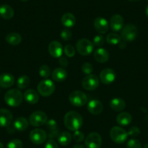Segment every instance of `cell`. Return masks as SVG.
Listing matches in <instances>:
<instances>
[{
  "label": "cell",
  "mask_w": 148,
  "mask_h": 148,
  "mask_svg": "<svg viewBox=\"0 0 148 148\" xmlns=\"http://www.w3.org/2000/svg\"><path fill=\"white\" fill-rule=\"evenodd\" d=\"M59 64L62 68H66L68 65V62L65 57H60L59 59Z\"/></svg>",
  "instance_id": "7bdbcfd3"
},
{
  "label": "cell",
  "mask_w": 148,
  "mask_h": 148,
  "mask_svg": "<svg viewBox=\"0 0 148 148\" xmlns=\"http://www.w3.org/2000/svg\"><path fill=\"white\" fill-rule=\"evenodd\" d=\"M64 52H65V55L68 58H73L75 55L76 51L74 49L73 47L71 45H67L66 46L64 47Z\"/></svg>",
  "instance_id": "d6a6232c"
},
{
  "label": "cell",
  "mask_w": 148,
  "mask_h": 148,
  "mask_svg": "<svg viewBox=\"0 0 148 148\" xmlns=\"http://www.w3.org/2000/svg\"><path fill=\"white\" fill-rule=\"evenodd\" d=\"M0 148H5V147H4L3 144H2L1 142H0Z\"/></svg>",
  "instance_id": "7dc6e473"
},
{
  "label": "cell",
  "mask_w": 148,
  "mask_h": 148,
  "mask_svg": "<svg viewBox=\"0 0 148 148\" xmlns=\"http://www.w3.org/2000/svg\"><path fill=\"white\" fill-rule=\"evenodd\" d=\"M23 98L28 103L31 104V105L36 104L39 100V96L38 92L31 89H27L24 92Z\"/></svg>",
  "instance_id": "ac0fdd59"
},
{
  "label": "cell",
  "mask_w": 148,
  "mask_h": 148,
  "mask_svg": "<svg viewBox=\"0 0 148 148\" xmlns=\"http://www.w3.org/2000/svg\"><path fill=\"white\" fill-rule=\"evenodd\" d=\"M94 49V45L88 39H79L76 43V50L83 56L90 55Z\"/></svg>",
  "instance_id": "52a82bcc"
},
{
  "label": "cell",
  "mask_w": 148,
  "mask_h": 148,
  "mask_svg": "<svg viewBox=\"0 0 148 148\" xmlns=\"http://www.w3.org/2000/svg\"><path fill=\"white\" fill-rule=\"evenodd\" d=\"M15 83V78L10 73H2L0 75V86L2 88H10Z\"/></svg>",
  "instance_id": "ffe728a7"
},
{
  "label": "cell",
  "mask_w": 148,
  "mask_h": 148,
  "mask_svg": "<svg viewBox=\"0 0 148 148\" xmlns=\"http://www.w3.org/2000/svg\"><path fill=\"white\" fill-rule=\"evenodd\" d=\"M7 148H23L22 141L18 139H12L8 143Z\"/></svg>",
  "instance_id": "1f68e13d"
},
{
  "label": "cell",
  "mask_w": 148,
  "mask_h": 148,
  "mask_svg": "<svg viewBox=\"0 0 148 148\" xmlns=\"http://www.w3.org/2000/svg\"><path fill=\"white\" fill-rule=\"evenodd\" d=\"M110 106L112 110L119 112L124 110L126 108V103L125 101L121 98H114L110 102Z\"/></svg>",
  "instance_id": "4316f807"
},
{
  "label": "cell",
  "mask_w": 148,
  "mask_h": 148,
  "mask_svg": "<svg viewBox=\"0 0 148 148\" xmlns=\"http://www.w3.org/2000/svg\"><path fill=\"white\" fill-rule=\"evenodd\" d=\"M99 79L94 74H89L86 76L82 82L83 88L87 91L95 90L99 86Z\"/></svg>",
  "instance_id": "9c48e42d"
},
{
  "label": "cell",
  "mask_w": 148,
  "mask_h": 148,
  "mask_svg": "<svg viewBox=\"0 0 148 148\" xmlns=\"http://www.w3.org/2000/svg\"><path fill=\"white\" fill-rule=\"evenodd\" d=\"M0 16L5 20H10L13 18L14 10L12 7L8 5H1L0 6Z\"/></svg>",
  "instance_id": "d4e9b609"
},
{
  "label": "cell",
  "mask_w": 148,
  "mask_h": 148,
  "mask_svg": "<svg viewBox=\"0 0 148 148\" xmlns=\"http://www.w3.org/2000/svg\"><path fill=\"white\" fill-rule=\"evenodd\" d=\"M76 18L71 12H66L64 14L61 18L62 24L66 28H72L76 24Z\"/></svg>",
  "instance_id": "cb8c5ba5"
},
{
  "label": "cell",
  "mask_w": 148,
  "mask_h": 148,
  "mask_svg": "<svg viewBox=\"0 0 148 148\" xmlns=\"http://www.w3.org/2000/svg\"><path fill=\"white\" fill-rule=\"evenodd\" d=\"M64 123L65 127L71 131L79 130L83 125L82 116L76 111H70L65 115Z\"/></svg>",
  "instance_id": "6da1fadb"
},
{
  "label": "cell",
  "mask_w": 148,
  "mask_h": 148,
  "mask_svg": "<svg viewBox=\"0 0 148 148\" xmlns=\"http://www.w3.org/2000/svg\"><path fill=\"white\" fill-rule=\"evenodd\" d=\"M73 139L76 142H81L84 139V134L81 131L76 130L74 132L73 134Z\"/></svg>",
  "instance_id": "d590c367"
},
{
  "label": "cell",
  "mask_w": 148,
  "mask_h": 148,
  "mask_svg": "<svg viewBox=\"0 0 148 148\" xmlns=\"http://www.w3.org/2000/svg\"><path fill=\"white\" fill-rule=\"evenodd\" d=\"M106 41L110 45H117L121 42V37L115 33H110L107 35Z\"/></svg>",
  "instance_id": "f1b7e54d"
},
{
  "label": "cell",
  "mask_w": 148,
  "mask_h": 148,
  "mask_svg": "<svg viewBox=\"0 0 148 148\" xmlns=\"http://www.w3.org/2000/svg\"><path fill=\"white\" fill-rule=\"evenodd\" d=\"M60 37L64 41L70 40L71 39V37H72V32L68 28H65V29L62 30L61 31Z\"/></svg>",
  "instance_id": "74e56055"
},
{
  "label": "cell",
  "mask_w": 148,
  "mask_h": 148,
  "mask_svg": "<svg viewBox=\"0 0 148 148\" xmlns=\"http://www.w3.org/2000/svg\"><path fill=\"white\" fill-rule=\"evenodd\" d=\"M39 75L42 78H48L51 74V69L48 65H43L39 68Z\"/></svg>",
  "instance_id": "4dcf8cb0"
},
{
  "label": "cell",
  "mask_w": 148,
  "mask_h": 148,
  "mask_svg": "<svg viewBox=\"0 0 148 148\" xmlns=\"http://www.w3.org/2000/svg\"><path fill=\"white\" fill-rule=\"evenodd\" d=\"M146 15H147V18H148V5H147V8H146Z\"/></svg>",
  "instance_id": "bcb514c9"
},
{
  "label": "cell",
  "mask_w": 148,
  "mask_h": 148,
  "mask_svg": "<svg viewBox=\"0 0 148 148\" xmlns=\"http://www.w3.org/2000/svg\"><path fill=\"white\" fill-rule=\"evenodd\" d=\"M110 136L111 139L117 144H123L128 138V132L120 126H114L110 129Z\"/></svg>",
  "instance_id": "277c9868"
},
{
  "label": "cell",
  "mask_w": 148,
  "mask_h": 148,
  "mask_svg": "<svg viewBox=\"0 0 148 148\" xmlns=\"http://www.w3.org/2000/svg\"><path fill=\"white\" fill-rule=\"evenodd\" d=\"M72 139V136L68 132H63L59 134L58 137V142L60 145L62 146H66L69 145Z\"/></svg>",
  "instance_id": "83f0119b"
},
{
  "label": "cell",
  "mask_w": 148,
  "mask_h": 148,
  "mask_svg": "<svg viewBox=\"0 0 148 148\" xmlns=\"http://www.w3.org/2000/svg\"><path fill=\"white\" fill-rule=\"evenodd\" d=\"M51 76H52V79L55 82H62L66 79L68 76V73L63 68H55L52 71Z\"/></svg>",
  "instance_id": "44dd1931"
},
{
  "label": "cell",
  "mask_w": 148,
  "mask_h": 148,
  "mask_svg": "<svg viewBox=\"0 0 148 148\" xmlns=\"http://www.w3.org/2000/svg\"><path fill=\"white\" fill-rule=\"evenodd\" d=\"M132 121V116L127 112H123L119 113L116 117V121L120 126H126L130 124Z\"/></svg>",
  "instance_id": "603a6c76"
},
{
  "label": "cell",
  "mask_w": 148,
  "mask_h": 148,
  "mask_svg": "<svg viewBox=\"0 0 148 148\" xmlns=\"http://www.w3.org/2000/svg\"><path fill=\"white\" fill-rule=\"evenodd\" d=\"M55 85L53 82L49 79L41 81L37 86V92L43 97H49L54 93Z\"/></svg>",
  "instance_id": "3957f363"
},
{
  "label": "cell",
  "mask_w": 148,
  "mask_h": 148,
  "mask_svg": "<svg viewBox=\"0 0 148 148\" xmlns=\"http://www.w3.org/2000/svg\"><path fill=\"white\" fill-rule=\"evenodd\" d=\"M30 79L27 76H22L17 81V86L20 89H24L28 87L30 84Z\"/></svg>",
  "instance_id": "f546056e"
},
{
  "label": "cell",
  "mask_w": 148,
  "mask_h": 148,
  "mask_svg": "<svg viewBox=\"0 0 148 148\" xmlns=\"http://www.w3.org/2000/svg\"><path fill=\"white\" fill-rule=\"evenodd\" d=\"M146 1H147V2H148V0H146Z\"/></svg>",
  "instance_id": "f907efd6"
},
{
  "label": "cell",
  "mask_w": 148,
  "mask_h": 148,
  "mask_svg": "<svg viewBox=\"0 0 148 148\" xmlns=\"http://www.w3.org/2000/svg\"><path fill=\"white\" fill-rule=\"evenodd\" d=\"M94 25H95V30L101 34H106L109 29V24H108L107 20L103 18H101V17L97 18L95 20Z\"/></svg>",
  "instance_id": "2e32d148"
},
{
  "label": "cell",
  "mask_w": 148,
  "mask_h": 148,
  "mask_svg": "<svg viewBox=\"0 0 148 148\" xmlns=\"http://www.w3.org/2000/svg\"><path fill=\"white\" fill-rule=\"evenodd\" d=\"M129 2H139V0H128Z\"/></svg>",
  "instance_id": "f6af8a7d"
},
{
  "label": "cell",
  "mask_w": 148,
  "mask_h": 148,
  "mask_svg": "<svg viewBox=\"0 0 148 148\" xmlns=\"http://www.w3.org/2000/svg\"><path fill=\"white\" fill-rule=\"evenodd\" d=\"M123 24H124V21L123 17L119 14L113 15L110 21L111 29L116 32L121 31L123 28Z\"/></svg>",
  "instance_id": "e0dca14e"
},
{
  "label": "cell",
  "mask_w": 148,
  "mask_h": 148,
  "mask_svg": "<svg viewBox=\"0 0 148 148\" xmlns=\"http://www.w3.org/2000/svg\"><path fill=\"white\" fill-rule=\"evenodd\" d=\"M48 50H49V55L54 58H60L62 57L64 49L60 42L58 41H53L50 42L49 45Z\"/></svg>",
  "instance_id": "5bb4252c"
},
{
  "label": "cell",
  "mask_w": 148,
  "mask_h": 148,
  "mask_svg": "<svg viewBox=\"0 0 148 148\" xmlns=\"http://www.w3.org/2000/svg\"><path fill=\"white\" fill-rule=\"evenodd\" d=\"M93 45L94 46H97V47H100L102 46L105 43V38L102 36V35H97L93 39Z\"/></svg>",
  "instance_id": "8d00e7d4"
},
{
  "label": "cell",
  "mask_w": 148,
  "mask_h": 148,
  "mask_svg": "<svg viewBox=\"0 0 148 148\" xmlns=\"http://www.w3.org/2000/svg\"><path fill=\"white\" fill-rule=\"evenodd\" d=\"M29 138L32 143L35 145H42L47 139V134L43 129H35L31 132Z\"/></svg>",
  "instance_id": "30bf717a"
},
{
  "label": "cell",
  "mask_w": 148,
  "mask_h": 148,
  "mask_svg": "<svg viewBox=\"0 0 148 148\" xmlns=\"http://www.w3.org/2000/svg\"><path fill=\"white\" fill-rule=\"evenodd\" d=\"M139 134H140V129L137 126H132L128 132V135L132 136V137H136Z\"/></svg>",
  "instance_id": "f35d334b"
},
{
  "label": "cell",
  "mask_w": 148,
  "mask_h": 148,
  "mask_svg": "<svg viewBox=\"0 0 148 148\" xmlns=\"http://www.w3.org/2000/svg\"><path fill=\"white\" fill-rule=\"evenodd\" d=\"M103 105L97 99H92L89 101L87 105V109L89 113L95 116L99 115L103 110Z\"/></svg>",
  "instance_id": "9a60e30c"
},
{
  "label": "cell",
  "mask_w": 148,
  "mask_h": 148,
  "mask_svg": "<svg viewBox=\"0 0 148 148\" xmlns=\"http://www.w3.org/2000/svg\"><path fill=\"white\" fill-rule=\"evenodd\" d=\"M94 58L99 63H105L109 60L110 54L107 49L104 48H99L95 50L94 53Z\"/></svg>",
  "instance_id": "d6986e66"
},
{
  "label": "cell",
  "mask_w": 148,
  "mask_h": 148,
  "mask_svg": "<svg viewBox=\"0 0 148 148\" xmlns=\"http://www.w3.org/2000/svg\"><path fill=\"white\" fill-rule=\"evenodd\" d=\"M126 147L127 148H142L141 142L138 139H132L127 142L126 144Z\"/></svg>",
  "instance_id": "e575fe53"
},
{
  "label": "cell",
  "mask_w": 148,
  "mask_h": 148,
  "mask_svg": "<svg viewBox=\"0 0 148 148\" xmlns=\"http://www.w3.org/2000/svg\"><path fill=\"white\" fill-rule=\"evenodd\" d=\"M11 112L5 108H0V127H9L12 122Z\"/></svg>",
  "instance_id": "4fadbf2b"
},
{
  "label": "cell",
  "mask_w": 148,
  "mask_h": 148,
  "mask_svg": "<svg viewBox=\"0 0 148 148\" xmlns=\"http://www.w3.org/2000/svg\"><path fill=\"white\" fill-rule=\"evenodd\" d=\"M28 127V121L25 118L19 117L15 120L13 123L14 130L18 132H23Z\"/></svg>",
  "instance_id": "7402d4cb"
},
{
  "label": "cell",
  "mask_w": 148,
  "mask_h": 148,
  "mask_svg": "<svg viewBox=\"0 0 148 148\" xmlns=\"http://www.w3.org/2000/svg\"><path fill=\"white\" fill-rule=\"evenodd\" d=\"M68 99L72 105L76 107H82L87 102V96L84 92L76 90L70 94Z\"/></svg>",
  "instance_id": "5b68a950"
},
{
  "label": "cell",
  "mask_w": 148,
  "mask_h": 148,
  "mask_svg": "<svg viewBox=\"0 0 148 148\" xmlns=\"http://www.w3.org/2000/svg\"><path fill=\"white\" fill-rule=\"evenodd\" d=\"M73 148H84L83 145H81V144H77V145H75Z\"/></svg>",
  "instance_id": "ee69618b"
},
{
  "label": "cell",
  "mask_w": 148,
  "mask_h": 148,
  "mask_svg": "<svg viewBox=\"0 0 148 148\" xmlns=\"http://www.w3.org/2000/svg\"><path fill=\"white\" fill-rule=\"evenodd\" d=\"M23 95L19 89H12L5 95V101L9 106L18 107L22 103Z\"/></svg>",
  "instance_id": "7a4b0ae2"
},
{
  "label": "cell",
  "mask_w": 148,
  "mask_h": 148,
  "mask_svg": "<svg viewBox=\"0 0 148 148\" xmlns=\"http://www.w3.org/2000/svg\"><path fill=\"white\" fill-rule=\"evenodd\" d=\"M121 39L125 42H132L136 39L138 30L134 24H127L121 29Z\"/></svg>",
  "instance_id": "8992f818"
},
{
  "label": "cell",
  "mask_w": 148,
  "mask_h": 148,
  "mask_svg": "<svg viewBox=\"0 0 148 148\" xmlns=\"http://www.w3.org/2000/svg\"><path fill=\"white\" fill-rule=\"evenodd\" d=\"M45 148H59L58 143L54 139H49L45 145Z\"/></svg>",
  "instance_id": "60d3db41"
},
{
  "label": "cell",
  "mask_w": 148,
  "mask_h": 148,
  "mask_svg": "<svg viewBox=\"0 0 148 148\" xmlns=\"http://www.w3.org/2000/svg\"><path fill=\"white\" fill-rule=\"evenodd\" d=\"M116 78V72L111 68H105L101 71L99 79L104 84H110L113 83Z\"/></svg>",
  "instance_id": "7c38bea8"
},
{
  "label": "cell",
  "mask_w": 148,
  "mask_h": 148,
  "mask_svg": "<svg viewBox=\"0 0 148 148\" xmlns=\"http://www.w3.org/2000/svg\"><path fill=\"white\" fill-rule=\"evenodd\" d=\"M59 134L60 133L58 129H55V130H52L49 132V135H48V138H49V139H55V138H58Z\"/></svg>",
  "instance_id": "b9f144b4"
},
{
  "label": "cell",
  "mask_w": 148,
  "mask_h": 148,
  "mask_svg": "<svg viewBox=\"0 0 148 148\" xmlns=\"http://www.w3.org/2000/svg\"><path fill=\"white\" fill-rule=\"evenodd\" d=\"M21 1H22V2H28V0H21Z\"/></svg>",
  "instance_id": "681fc988"
},
{
  "label": "cell",
  "mask_w": 148,
  "mask_h": 148,
  "mask_svg": "<svg viewBox=\"0 0 148 148\" xmlns=\"http://www.w3.org/2000/svg\"><path fill=\"white\" fill-rule=\"evenodd\" d=\"M82 71L87 76L89 74H92V71H93V66L89 62H84L82 66Z\"/></svg>",
  "instance_id": "836d02e7"
},
{
  "label": "cell",
  "mask_w": 148,
  "mask_h": 148,
  "mask_svg": "<svg viewBox=\"0 0 148 148\" xmlns=\"http://www.w3.org/2000/svg\"><path fill=\"white\" fill-rule=\"evenodd\" d=\"M47 127L49 129V131L55 130V129H58V123L55 121V120L54 119H49L47 120L46 123Z\"/></svg>",
  "instance_id": "ab89813d"
},
{
  "label": "cell",
  "mask_w": 148,
  "mask_h": 148,
  "mask_svg": "<svg viewBox=\"0 0 148 148\" xmlns=\"http://www.w3.org/2000/svg\"><path fill=\"white\" fill-rule=\"evenodd\" d=\"M144 148H148V143H147L146 145H145V146H144Z\"/></svg>",
  "instance_id": "c3c4849f"
},
{
  "label": "cell",
  "mask_w": 148,
  "mask_h": 148,
  "mask_svg": "<svg viewBox=\"0 0 148 148\" xmlns=\"http://www.w3.org/2000/svg\"><path fill=\"white\" fill-rule=\"evenodd\" d=\"M102 143V137L97 132L90 133L85 139V145L86 148H100Z\"/></svg>",
  "instance_id": "8fae6325"
},
{
  "label": "cell",
  "mask_w": 148,
  "mask_h": 148,
  "mask_svg": "<svg viewBox=\"0 0 148 148\" xmlns=\"http://www.w3.org/2000/svg\"><path fill=\"white\" fill-rule=\"evenodd\" d=\"M47 116L43 111L37 110L34 112L29 117V122L31 126L39 127L43 126L47 121Z\"/></svg>",
  "instance_id": "ba28073f"
},
{
  "label": "cell",
  "mask_w": 148,
  "mask_h": 148,
  "mask_svg": "<svg viewBox=\"0 0 148 148\" xmlns=\"http://www.w3.org/2000/svg\"><path fill=\"white\" fill-rule=\"evenodd\" d=\"M6 42L12 46H17L22 42V37L18 33H10L6 36Z\"/></svg>",
  "instance_id": "484cf974"
}]
</instances>
